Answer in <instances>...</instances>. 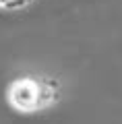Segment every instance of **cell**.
I'll return each mask as SVG.
<instances>
[{
	"label": "cell",
	"mask_w": 122,
	"mask_h": 124,
	"mask_svg": "<svg viewBox=\"0 0 122 124\" xmlns=\"http://www.w3.org/2000/svg\"><path fill=\"white\" fill-rule=\"evenodd\" d=\"M60 99V83L50 77H17L6 87V103L19 114H39Z\"/></svg>",
	"instance_id": "cell-1"
},
{
	"label": "cell",
	"mask_w": 122,
	"mask_h": 124,
	"mask_svg": "<svg viewBox=\"0 0 122 124\" xmlns=\"http://www.w3.org/2000/svg\"><path fill=\"white\" fill-rule=\"evenodd\" d=\"M35 0H0V8L4 10H21L27 8L29 4H33Z\"/></svg>",
	"instance_id": "cell-2"
}]
</instances>
